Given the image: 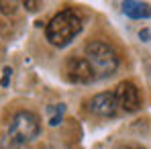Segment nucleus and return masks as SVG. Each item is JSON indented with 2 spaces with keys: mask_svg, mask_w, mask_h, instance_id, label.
Instances as JSON below:
<instances>
[{
  "mask_svg": "<svg viewBox=\"0 0 151 149\" xmlns=\"http://www.w3.org/2000/svg\"><path fill=\"white\" fill-rule=\"evenodd\" d=\"M86 59L92 66L96 80L108 78L119 70V53L114 51L112 45L104 41H92L86 45Z\"/></svg>",
  "mask_w": 151,
  "mask_h": 149,
  "instance_id": "obj_2",
  "label": "nucleus"
},
{
  "mask_svg": "<svg viewBox=\"0 0 151 149\" xmlns=\"http://www.w3.org/2000/svg\"><path fill=\"white\" fill-rule=\"evenodd\" d=\"M121 149H145L143 145H137V143H133V145H125V147H121Z\"/></svg>",
  "mask_w": 151,
  "mask_h": 149,
  "instance_id": "obj_12",
  "label": "nucleus"
},
{
  "mask_svg": "<svg viewBox=\"0 0 151 149\" xmlns=\"http://www.w3.org/2000/svg\"><path fill=\"white\" fill-rule=\"evenodd\" d=\"M2 80H0V86H4V88H6V86H8V80H10V74H12V70H10V68H4V72H2Z\"/></svg>",
  "mask_w": 151,
  "mask_h": 149,
  "instance_id": "obj_9",
  "label": "nucleus"
},
{
  "mask_svg": "<svg viewBox=\"0 0 151 149\" xmlns=\"http://www.w3.org/2000/svg\"><path fill=\"white\" fill-rule=\"evenodd\" d=\"M116 98H114V92H102L92 96L88 102V110L96 117H114L116 114Z\"/></svg>",
  "mask_w": 151,
  "mask_h": 149,
  "instance_id": "obj_6",
  "label": "nucleus"
},
{
  "mask_svg": "<svg viewBox=\"0 0 151 149\" xmlns=\"http://www.w3.org/2000/svg\"><path fill=\"white\" fill-rule=\"evenodd\" d=\"M65 74L76 84H90V82L96 80V74H94L92 66L88 63V59L86 57H76V55L65 61Z\"/></svg>",
  "mask_w": 151,
  "mask_h": 149,
  "instance_id": "obj_5",
  "label": "nucleus"
},
{
  "mask_svg": "<svg viewBox=\"0 0 151 149\" xmlns=\"http://www.w3.org/2000/svg\"><path fill=\"white\" fill-rule=\"evenodd\" d=\"M23 6H25V8H29V10H37L39 2H23Z\"/></svg>",
  "mask_w": 151,
  "mask_h": 149,
  "instance_id": "obj_11",
  "label": "nucleus"
},
{
  "mask_svg": "<svg viewBox=\"0 0 151 149\" xmlns=\"http://www.w3.org/2000/svg\"><path fill=\"white\" fill-rule=\"evenodd\" d=\"M0 10L6 12V14L12 12V10H14V2H10V4H8V2H0Z\"/></svg>",
  "mask_w": 151,
  "mask_h": 149,
  "instance_id": "obj_10",
  "label": "nucleus"
},
{
  "mask_svg": "<svg viewBox=\"0 0 151 149\" xmlns=\"http://www.w3.org/2000/svg\"><path fill=\"white\" fill-rule=\"evenodd\" d=\"M80 31H82V19H80V14L76 10H72V8H65V10L57 12L47 23L45 37H47V41L53 47H65Z\"/></svg>",
  "mask_w": 151,
  "mask_h": 149,
  "instance_id": "obj_1",
  "label": "nucleus"
},
{
  "mask_svg": "<svg viewBox=\"0 0 151 149\" xmlns=\"http://www.w3.org/2000/svg\"><path fill=\"white\" fill-rule=\"evenodd\" d=\"M123 12L131 19H147V17H151V6L147 2L127 0V2H123Z\"/></svg>",
  "mask_w": 151,
  "mask_h": 149,
  "instance_id": "obj_7",
  "label": "nucleus"
},
{
  "mask_svg": "<svg viewBox=\"0 0 151 149\" xmlns=\"http://www.w3.org/2000/svg\"><path fill=\"white\" fill-rule=\"evenodd\" d=\"M39 133H41V123L35 112L21 110L10 119L8 135L14 143H31L39 137Z\"/></svg>",
  "mask_w": 151,
  "mask_h": 149,
  "instance_id": "obj_3",
  "label": "nucleus"
},
{
  "mask_svg": "<svg viewBox=\"0 0 151 149\" xmlns=\"http://www.w3.org/2000/svg\"><path fill=\"white\" fill-rule=\"evenodd\" d=\"M114 98H116V106L125 112H135L141 108V94L133 82H121L114 90Z\"/></svg>",
  "mask_w": 151,
  "mask_h": 149,
  "instance_id": "obj_4",
  "label": "nucleus"
},
{
  "mask_svg": "<svg viewBox=\"0 0 151 149\" xmlns=\"http://www.w3.org/2000/svg\"><path fill=\"white\" fill-rule=\"evenodd\" d=\"M65 106L63 104H49L47 106V117H49V127H57L63 119Z\"/></svg>",
  "mask_w": 151,
  "mask_h": 149,
  "instance_id": "obj_8",
  "label": "nucleus"
},
{
  "mask_svg": "<svg viewBox=\"0 0 151 149\" xmlns=\"http://www.w3.org/2000/svg\"><path fill=\"white\" fill-rule=\"evenodd\" d=\"M139 37H141L143 41H149V31H141V33H139Z\"/></svg>",
  "mask_w": 151,
  "mask_h": 149,
  "instance_id": "obj_13",
  "label": "nucleus"
}]
</instances>
